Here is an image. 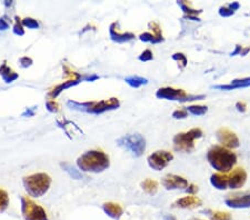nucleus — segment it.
<instances>
[{"label":"nucleus","mask_w":250,"mask_h":220,"mask_svg":"<svg viewBox=\"0 0 250 220\" xmlns=\"http://www.w3.org/2000/svg\"><path fill=\"white\" fill-rule=\"evenodd\" d=\"M77 166L86 173H103L110 167V159L103 151L89 150L77 159Z\"/></svg>","instance_id":"obj_1"},{"label":"nucleus","mask_w":250,"mask_h":220,"mask_svg":"<svg viewBox=\"0 0 250 220\" xmlns=\"http://www.w3.org/2000/svg\"><path fill=\"white\" fill-rule=\"evenodd\" d=\"M207 160L219 173H228L237 162V156L231 150L221 146H213L207 154Z\"/></svg>","instance_id":"obj_2"},{"label":"nucleus","mask_w":250,"mask_h":220,"mask_svg":"<svg viewBox=\"0 0 250 220\" xmlns=\"http://www.w3.org/2000/svg\"><path fill=\"white\" fill-rule=\"evenodd\" d=\"M67 106L71 110L82 111V113L92 114V115H100L107 111H111L118 109L120 102L118 98L112 97L107 100H100V101H86V102H78L75 100H69L67 102Z\"/></svg>","instance_id":"obj_3"},{"label":"nucleus","mask_w":250,"mask_h":220,"mask_svg":"<svg viewBox=\"0 0 250 220\" xmlns=\"http://www.w3.org/2000/svg\"><path fill=\"white\" fill-rule=\"evenodd\" d=\"M50 185V176L45 173L32 174L23 178V186H25L27 193L36 198L42 197V196L45 195L49 190Z\"/></svg>","instance_id":"obj_4"},{"label":"nucleus","mask_w":250,"mask_h":220,"mask_svg":"<svg viewBox=\"0 0 250 220\" xmlns=\"http://www.w3.org/2000/svg\"><path fill=\"white\" fill-rule=\"evenodd\" d=\"M64 70H66V75L69 76V79L67 80V81H64L62 83H60V85L56 86L54 89H52L49 94H48V96H49L50 98H56L57 96H59L60 94L62 93V91H64L66 89H68V88H71L74 86H77L78 83L83 82V81H95V80L99 79V76L98 75H80L78 73H75V71H71L68 69L67 67H64Z\"/></svg>","instance_id":"obj_5"},{"label":"nucleus","mask_w":250,"mask_h":220,"mask_svg":"<svg viewBox=\"0 0 250 220\" xmlns=\"http://www.w3.org/2000/svg\"><path fill=\"white\" fill-rule=\"evenodd\" d=\"M203 136V131L199 128L187 131V133L177 134L173 137V147L177 151H184V153H191L195 150V140Z\"/></svg>","instance_id":"obj_6"},{"label":"nucleus","mask_w":250,"mask_h":220,"mask_svg":"<svg viewBox=\"0 0 250 220\" xmlns=\"http://www.w3.org/2000/svg\"><path fill=\"white\" fill-rule=\"evenodd\" d=\"M157 98L159 99H167L171 101H179V102H188L195 101V100H201L205 98V95H190L187 94L183 89H176L172 87H164L157 90L156 93Z\"/></svg>","instance_id":"obj_7"},{"label":"nucleus","mask_w":250,"mask_h":220,"mask_svg":"<svg viewBox=\"0 0 250 220\" xmlns=\"http://www.w3.org/2000/svg\"><path fill=\"white\" fill-rule=\"evenodd\" d=\"M117 145L129 150L136 157H139L146 149V140L139 134L127 135L117 140Z\"/></svg>","instance_id":"obj_8"},{"label":"nucleus","mask_w":250,"mask_h":220,"mask_svg":"<svg viewBox=\"0 0 250 220\" xmlns=\"http://www.w3.org/2000/svg\"><path fill=\"white\" fill-rule=\"evenodd\" d=\"M21 211L26 220H48L46 210L25 196L21 197Z\"/></svg>","instance_id":"obj_9"},{"label":"nucleus","mask_w":250,"mask_h":220,"mask_svg":"<svg viewBox=\"0 0 250 220\" xmlns=\"http://www.w3.org/2000/svg\"><path fill=\"white\" fill-rule=\"evenodd\" d=\"M173 159V155L166 150H159L149 156L147 161L148 165L156 171L163 170L168 166V163Z\"/></svg>","instance_id":"obj_10"},{"label":"nucleus","mask_w":250,"mask_h":220,"mask_svg":"<svg viewBox=\"0 0 250 220\" xmlns=\"http://www.w3.org/2000/svg\"><path fill=\"white\" fill-rule=\"evenodd\" d=\"M217 139L223 145L224 148L227 149H235L239 147V138L237 135L228 128H220L217 131Z\"/></svg>","instance_id":"obj_11"},{"label":"nucleus","mask_w":250,"mask_h":220,"mask_svg":"<svg viewBox=\"0 0 250 220\" xmlns=\"http://www.w3.org/2000/svg\"><path fill=\"white\" fill-rule=\"evenodd\" d=\"M226 206L233 208V209H244V208H250V191L244 194H238L229 196L225 199Z\"/></svg>","instance_id":"obj_12"},{"label":"nucleus","mask_w":250,"mask_h":220,"mask_svg":"<svg viewBox=\"0 0 250 220\" xmlns=\"http://www.w3.org/2000/svg\"><path fill=\"white\" fill-rule=\"evenodd\" d=\"M163 186L166 188L167 190H175V189H186L188 188L189 183L188 180L185 179L181 176L177 175H167L165 176L161 180Z\"/></svg>","instance_id":"obj_13"},{"label":"nucleus","mask_w":250,"mask_h":220,"mask_svg":"<svg viewBox=\"0 0 250 220\" xmlns=\"http://www.w3.org/2000/svg\"><path fill=\"white\" fill-rule=\"evenodd\" d=\"M247 174L243 168H236L230 175H228V187L230 189H239L245 185Z\"/></svg>","instance_id":"obj_14"},{"label":"nucleus","mask_w":250,"mask_h":220,"mask_svg":"<svg viewBox=\"0 0 250 220\" xmlns=\"http://www.w3.org/2000/svg\"><path fill=\"white\" fill-rule=\"evenodd\" d=\"M117 27V22L111 23L109 27V35L110 38L114 42L117 43H125V42H129L132 41L136 38V36L132 33H119L118 30L116 29Z\"/></svg>","instance_id":"obj_15"},{"label":"nucleus","mask_w":250,"mask_h":220,"mask_svg":"<svg viewBox=\"0 0 250 220\" xmlns=\"http://www.w3.org/2000/svg\"><path fill=\"white\" fill-rule=\"evenodd\" d=\"M203 201L198 198L195 197V196H187V197H183L177 200V201L173 203V207L183 208V209H193V208H197L201 206Z\"/></svg>","instance_id":"obj_16"},{"label":"nucleus","mask_w":250,"mask_h":220,"mask_svg":"<svg viewBox=\"0 0 250 220\" xmlns=\"http://www.w3.org/2000/svg\"><path fill=\"white\" fill-rule=\"evenodd\" d=\"M247 87H250V77L233 79L229 85L213 86L215 89H220V90H233V89H239V88H247Z\"/></svg>","instance_id":"obj_17"},{"label":"nucleus","mask_w":250,"mask_h":220,"mask_svg":"<svg viewBox=\"0 0 250 220\" xmlns=\"http://www.w3.org/2000/svg\"><path fill=\"white\" fill-rule=\"evenodd\" d=\"M103 209L104 213L109 216V217L114 218V219H119L120 217H122V215L124 214L123 208L120 207L118 203H115V202L104 203Z\"/></svg>","instance_id":"obj_18"},{"label":"nucleus","mask_w":250,"mask_h":220,"mask_svg":"<svg viewBox=\"0 0 250 220\" xmlns=\"http://www.w3.org/2000/svg\"><path fill=\"white\" fill-rule=\"evenodd\" d=\"M177 3H178V6L181 8V10L185 13V18L195 20V21H200V19L198 18V15L203 10L193 9V8H191L190 5L186 1H178Z\"/></svg>","instance_id":"obj_19"},{"label":"nucleus","mask_w":250,"mask_h":220,"mask_svg":"<svg viewBox=\"0 0 250 220\" xmlns=\"http://www.w3.org/2000/svg\"><path fill=\"white\" fill-rule=\"evenodd\" d=\"M211 185L218 190H225L228 187V175L213 174L210 178Z\"/></svg>","instance_id":"obj_20"},{"label":"nucleus","mask_w":250,"mask_h":220,"mask_svg":"<svg viewBox=\"0 0 250 220\" xmlns=\"http://www.w3.org/2000/svg\"><path fill=\"white\" fill-rule=\"evenodd\" d=\"M0 76H1L3 81L6 83L14 82L15 80L19 77V75L17 73H15L13 69H10V68L7 66L6 62H3L2 65L0 66Z\"/></svg>","instance_id":"obj_21"},{"label":"nucleus","mask_w":250,"mask_h":220,"mask_svg":"<svg viewBox=\"0 0 250 220\" xmlns=\"http://www.w3.org/2000/svg\"><path fill=\"white\" fill-rule=\"evenodd\" d=\"M125 81L132 88H139L144 85H147L148 79L140 77V76H129V77L125 78Z\"/></svg>","instance_id":"obj_22"},{"label":"nucleus","mask_w":250,"mask_h":220,"mask_svg":"<svg viewBox=\"0 0 250 220\" xmlns=\"http://www.w3.org/2000/svg\"><path fill=\"white\" fill-rule=\"evenodd\" d=\"M141 188L146 191L149 195H155L158 190V183L155 180L152 179H145L143 182H141Z\"/></svg>","instance_id":"obj_23"},{"label":"nucleus","mask_w":250,"mask_h":220,"mask_svg":"<svg viewBox=\"0 0 250 220\" xmlns=\"http://www.w3.org/2000/svg\"><path fill=\"white\" fill-rule=\"evenodd\" d=\"M139 39L143 42H150V43H160L164 42V37L163 36H156L155 34H150V33H144L139 36Z\"/></svg>","instance_id":"obj_24"},{"label":"nucleus","mask_w":250,"mask_h":220,"mask_svg":"<svg viewBox=\"0 0 250 220\" xmlns=\"http://www.w3.org/2000/svg\"><path fill=\"white\" fill-rule=\"evenodd\" d=\"M60 167H62V169L66 171V173L69 174L70 177H72L74 179H82L83 178L82 173H80L79 170L76 169L75 167H72L70 163L62 162V163H60Z\"/></svg>","instance_id":"obj_25"},{"label":"nucleus","mask_w":250,"mask_h":220,"mask_svg":"<svg viewBox=\"0 0 250 220\" xmlns=\"http://www.w3.org/2000/svg\"><path fill=\"white\" fill-rule=\"evenodd\" d=\"M186 110L188 113H190L191 115L195 116H203L206 113H207V107L206 106H199V105H192V106H188L186 107Z\"/></svg>","instance_id":"obj_26"},{"label":"nucleus","mask_w":250,"mask_h":220,"mask_svg":"<svg viewBox=\"0 0 250 220\" xmlns=\"http://www.w3.org/2000/svg\"><path fill=\"white\" fill-rule=\"evenodd\" d=\"M8 205H9V196H8L7 191L3 189H0V213L5 211Z\"/></svg>","instance_id":"obj_27"},{"label":"nucleus","mask_w":250,"mask_h":220,"mask_svg":"<svg viewBox=\"0 0 250 220\" xmlns=\"http://www.w3.org/2000/svg\"><path fill=\"white\" fill-rule=\"evenodd\" d=\"M172 59L175 60L176 62H178V66H179V68H181V69H184V68L186 67L187 63H188V60L186 58V56H185L184 54H181V53L173 54Z\"/></svg>","instance_id":"obj_28"},{"label":"nucleus","mask_w":250,"mask_h":220,"mask_svg":"<svg viewBox=\"0 0 250 220\" xmlns=\"http://www.w3.org/2000/svg\"><path fill=\"white\" fill-rule=\"evenodd\" d=\"M13 31H14V34L17 36L25 35V28H23L22 22L20 21V18L18 17V16H16L15 17V25L13 28Z\"/></svg>","instance_id":"obj_29"},{"label":"nucleus","mask_w":250,"mask_h":220,"mask_svg":"<svg viewBox=\"0 0 250 220\" xmlns=\"http://www.w3.org/2000/svg\"><path fill=\"white\" fill-rule=\"evenodd\" d=\"M210 218L211 220H232L231 215L229 213H225V211H216V213H212Z\"/></svg>","instance_id":"obj_30"},{"label":"nucleus","mask_w":250,"mask_h":220,"mask_svg":"<svg viewBox=\"0 0 250 220\" xmlns=\"http://www.w3.org/2000/svg\"><path fill=\"white\" fill-rule=\"evenodd\" d=\"M22 26L23 27H27V28H30V29H38L39 28V23L37 20H35L34 18H30V17H27L25 19H22Z\"/></svg>","instance_id":"obj_31"},{"label":"nucleus","mask_w":250,"mask_h":220,"mask_svg":"<svg viewBox=\"0 0 250 220\" xmlns=\"http://www.w3.org/2000/svg\"><path fill=\"white\" fill-rule=\"evenodd\" d=\"M218 13H219V15L221 16V17H230V16H232L233 14L236 13V11L233 10L230 6L227 5V6L220 7Z\"/></svg>","instance_id":"obj_32"},{"label":"nucleus","mask_w":250,"mask_h":220,"mask_svg":"<svg viewBox=\"0 0 250 220\" xmlns=\"http://www.w3.org/2000/svg\"><path fill=\"white\" fill-rule=\"evenodd\" d=\"M138 59L140 60V61H143V62H147V61H150V60L154 59V55H152V51L151 50L146 49V50H144L143 53L139 55Z\"/></svg>","instance_id":"obj_33"},{"label":"nucleus","mask_w":250,"mask_h":220,"mask_svg":"<svg viewBox=\"0 0 250 220\" xmlns=\"http://www.w3.org/2000/svg\"><path fill=\"white\" fill-rule=\"evenodd\" d=\"M172 117L175 119H184V118L188 117V111L186 110V108H185V109L175 110L172 113Z\"/></svg>","instance_id":"obj_34"},{"label":"nucleus","mask_w":250,"mask_h":220,"mask_svg":"<svg viewBox=\"0 0 250 220\" xmlns=\"http://www.w3.org/2000/svg\"><path fill=\"white\" fill-rule=\"evenodd\" d=\"M46 107L47 110L50 111V113H57L59 110V105L55 101V100H49V101H47Z\"/></svg>","instance_id":"obj_35"},{"label":"nucleus","mask_w":250,"mask_h":220,"mask_svg":"<svg viewBox=\"0 0 250 220\" xmlns=\"http://www.w3.org/2000/svg\"><path fill=\"white\" fill-rule=\"evenodd\" d=\"M32 62H34L32 61V59L30 57H28V56H25V57H21L19 59V63L22 68L30 67L32 65Z\"/></svg>","instance_id":"obj_36"},{"label":"nucleus","mask_w":250,"mask_h":220,"mask_svg":"<svg viewBox=\"0 0 250 220\" xmlns=\"http://www.w3.org/2000/svg\"><path fill=\"white\" fill-rule=\"evenodd\" d=\"M148 26H149V28H150V29H152V31H154V34L156 36H163V34H161V28H160L158 23H157V22H149Z\"/></svg>","instance_id":"obj_37"},{"label":"nucleus","mask_w":250,"mask_h":220,"mask_svg":"<svg viewBox=\"0 0 250 220\" xmlns=\"http://www.w3.org/2000/svg\"><path fill=\"white\" fill-rule=\"evenodd\" d=\"M8 28H9V20L7 19V17L0 18V30L5 31Z\"/></svg>","instance_id":"obj_38"},{"label":"nucleus","mask_w":250,"mask_h":220,"mask_svg":"<svg viewBox=\"0 0 250 220\" xmlns=\"http://www.w3.org/2000/svg\"><path fill=\"white\" fill-rule=\"evenodd\" d=\"M35 113H36V107H34V108H27L25 113L22 114V117H27V116H28V117H31V116L35 115Z\"/></svg>","instance_id":"obj_39"},{"label":"nucleus","mask_w":250,"mask_h":220,"mask_svg":"<svg viewBox=\"0 0 250 220\" xmlns=\"http://www.w3.org/2000/svg\"><path fill=\"white\" fill-rule=\"evenodd\" d=\"M236 108L238 111H240V113H245L246 111V108H247V106H246L245 102H241V101H238L236 103Z\"/></svg>","instance_id":"obj_40"},{"label":"nucleus","mask_w":250,"mask_h":220,"mask_svg":"<svg viewBox=\"0 0 250 220\" xmlns=\"http://www.w3.org/2000/svg\"><path fill=\"white\" fill-rule=\"evenodd\" d=\"M186 190H187L188 194H196L197 191H198V187L195 186V185H189Z\"/></svg>","instance_id":"obj_41"},{"label":"nucleus","mask_w":250,"mask_h":220,"mask_svg":"<svg viewBox=\"0 0 250 220\" xmlns=\"http://www.w3.org/2000/svg\"><path fill=\"white\" fill-rule=\"evenodd\" d=\"M241 50H243V47L239 46V45H237V46H236V48H235V50H233L232 53H231V56L240 55V54H241Z\"/></svg>","instance_id":"obj_42"},{"label":"nucleus","mask_w":250,"mask_h":220,"mask_svg":"<svg viewBox=\"0 0 250 220\" xmlns=\"http://www.w3.org/2000/svg\"><path fill=\"white\" fill-rule=\"evenodd\" d=\"M250 51V48L247 47V48H243V50H241V54L240 56H246Z\"/></svg>","instance_id":"obj_43"},{"label":"nucleus","mask_w":250,"mask_h":220,"mask_svg":"<svg viewBox=\"0 0 250 220\" xmlns=\"http://www.w3.org/2000/svg\"><path fill=\"white\" fill-rule=\"evenodd\" d=\"M5 5H6V7H9V6L13 5V1H8V0H7V1H5Z\"/></svg>","instance_id":"obj_44"},{"label":"nucleus","mask_w":250,"mask_h":220,"mask_svg":"<svg viewBox=\"0 0 250 220\" xmlns=\"http://www.w3.org/2000/svg\"><path fill=\"white\" fill-rule=\"evenodd\" d=\"M166 220H176V219H175V217H172V216H167Z\"/></svg>","instance_id":"obj_45"},{"label":"nucleus","mask_w":250,"mask_h":220,"mask_svg":"<svg viewBox=\"0 0 250 220\" xmlns=\"http://www.w3.org/2000/svg\"><path fill=\"white\" fill-rule=\"evenodd\" d=\"M189 220H204V219H200V218H196V217H193V218H190Z\"/></svg>","instance_id":"obj_46"}]
</instances>
